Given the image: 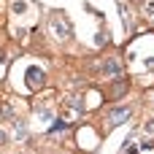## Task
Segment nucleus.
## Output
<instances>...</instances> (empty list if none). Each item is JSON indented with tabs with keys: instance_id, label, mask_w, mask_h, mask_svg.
Masks as SVG:
<instances>
[{
	"instance_id": "1",
	"label": "nucleus",
	"mask_w": 154,
	"mask_h": 154,
	"mask_svg": "<svg viewBox=\"0 0 154 154\" xmlns=\"http://www.w3.org/2000/svg\"><path fill=\"white\" fill-rule=\"evenodd\" d=\"M111 119H114V125H119V119H127V111H114Z\"/></svg>"
}]
</instances>
